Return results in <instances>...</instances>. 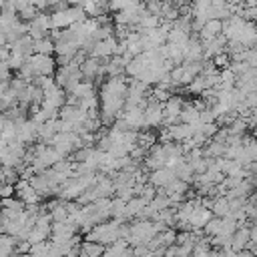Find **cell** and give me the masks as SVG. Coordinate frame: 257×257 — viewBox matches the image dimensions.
<instances>
[{
  "instance_id": "6",
  "label": "cell",
  "mask_w": 257,
  "mask_h": 257,
  "mask_svg": "<svg viewBox=\"0 0 257 257\" xmlns=\"http://www.w3.org/2000/svg\"><path fill=\"white\" fill-rule=\"evenodd\" d=\"M167 133H169L171 141H185L193 135V126L185 124V122H175V124L167 126Z\"/></svg>"
},
{
  "instance_id": "10",
  "label": "cell",
  "mask_w": 257,
  "mask_h": 257,
  "mask_svg": "<svg viewBox=\"0 0 257 257\" xmlns=\"http://www.w3.org/2000/svg\"><path fill=\"white\" fill-rule=\"evenodd\" d=\"M106 245L102 243H96V241H84L82 243V255L84 257H100L104 253Z\"/></svg>"
},
{
  "instance_id": "18",
  "label": "cell",
  "mask_w": 257,
  "mask_h": 257,
  "mask_svg": "<svg viewBox=\"0 0 257 257\" xmlns=\"http://www.w3.org/2000/svg\"><path fill=\"white\" fill-rule=\"evenodd\" d=\"M8 2H10V6H12V8L16 10V12H18V10L22 8V6H26V4H30V0H8Z\"/></svg>"
},
{
  "instance_id": "2",
  "label": "cell",
  "mask_w": 257,
  "mask_h": 257,
  "mask_svg": "<svg viewBox=\"0 0 257 257\" xmlns=\"http://www.w3.org/2000/svg\"><path fill=\"white\" fill-rule=\"evenodd\" d=\"M26 60H28L34 76H52V72L56 68V60L50 54H30Z\"/></svg>"
},
{
  "instance_id": "13",
  "label": "cell",
  "mask_w": 257,
  "mask_h": 257,
  "mask_svg": "<svg viewBox=\"0 0 257 257\" xmlns=\"http://www.w3.org/2000/svg\"><path fill=\"white\" fill-rule=\"evenodd\" d=\"M143 0H108V8L112 12H118V10H124V8H133V6H139Z\"/></svg>"
},
{
  "instance_id": "12",
  "label": "cell",
  "mask_w": 257,
  "mask_h": 257,
  "mask_svg": "<svg viewBox=\"0 0 257 257\" xmlns=\"http://www.w3.org/2000/svg\"><path fill=\"white\" fill-rule=\"evenodd\" d=\"M221 223H223V219H221V217H211V219L203 225V233H207L209 237L219 235V231H221Z\"/></svg>"
},
{
  "instance_id": "8",
  "label": "cell",
  "mask_w": 257,
  "mask_h": 257,
  "mask_svg": "<svg viewBox=\"0 0 257 257\" xmlns=\"http://www.w3.org/2000/svg\"><path fill=\"white\" fill-rule=\"evenodd\" d=\"M54 52V42L48 36L32 40V54H52Z\"/></svg>"
},
{
  "instance_id": "3",
  "label": "cell",
  "mask_w": 257,
  "mask_h": 257,
  "mask_svg": "<svg viewBox=\"0 0 257 257\" xmlns=\"http://www.w3.org/2000/svg\"><path fill=\"white\" fill-rule=\"evenodd\" d=\"M143 12H145V4L141 2L139 6L118 10V12L114 14V22H116V24H120V26H126V28L137 26V22H139V18H141V14H143Z\"/></svg>"
},
{
  "instance_id": "9",
  "label": "cell",
  "mask_w": 257,
  "mask_h": 257,
  "mask_svg": "<svg viewBox=\"0 0 257 257\" xmlns=\"http://www.w3.org/2000/svg\"><path fill=\"white\" fill-rule=\"evenodd\" d=\"M229 211H231V207H229V199L227 197H217L213 203H211V213L215 215V217H225V215H229Z\"/></svg>"
},
{
  "instance_id": "11",
  "label": "cell",
  "mask_w": 257,
  "mask_h": 257,
  "mask_svg": "<svg viewBox=\"0 0 257 257\" xmlns=\"http://www.w3.org/2000/svg\"><path fill=\"white\" fill-rule=\"evenodd\" d=\"M14 247H16V239L12 235L2 233L0 235V257H10L14 253Z\"/></svg>"
},
{
  "instance_id": "20",
  "label": "cell",
  "mask_w": 257,
  "mask_h": 257,
  "mask_svg": "<svg viewBox=\"0 0 257 257\" xmlns=\"http://www.w3.org/2000/svg\"><path fill=\"white\" fill-rule=\"evenodd\" d=\"M2 171H4V167L0 165V181H2Z\"/></svg>"
},
{
  "instance_id": "1",
  "label": "cell",
  "mask_w": 257,
  "mask_h": 257,
  "mask_svg": "<svg viewBox=\"0 0 257 257\" xmlns=\"http://www.w3.org/2000/svg\"><path fill=\"white\" fill-rule=\"evenodd\" d=\"M46 32H50V14H46L44 10H38L26 24V34L36 40V38H42L46 36Z\"/></svg>"
},
{
  "instance_id": "4",
  "label": "cell",
  "mask_w": 257,
  "mask_h": 257,
  "mask_svg": "<svg viewBox=\"0 0 257 257\" xmlns=\"http://www.w3.org/2000/svg\"><path fill=\"white\" fill-rule=\"evenodd\" d=\"M173 179H177L175 177V173H173V169L171 167H161V169H155V171H151V177H149V185H153L155 189H165Z\"/></svg>"
},
{
  "instance_id": "19",
  "label": "cell",
  "mask_w": 257,
  "mask_h": 257,
  "mask_svg": "<svg viewBox=\"0 0 257 257\" xmlns=\"http://www.w3.org/2000/svg\"><path fill=\"white\" fill-rule=\"evenodd\" d=\"M30 4H32L36 10H44V8L48 6V2H46V0H30Z\"/></svg>"
},
{
  "instance_id": "5",
  "label": "cell",
  "mask_w": 257,
  "mask_h": 257,
  "mask_svg": "<svg viewBox=\"0 0 257 257\" xmlns=\"http://www.w3.org/2000/svg\"><path fill=\"white\" fill-rule=\"evenodd\" d=\"M221 30H223V20H219V18H209L205 24H203V28L199 30V40H209V38H213V36H219L221 34Z\"/></svg>"
},
{
  "instance_id": "16",
  "label": "cell",
  "mask_w": 257,
  "mask_h": 257,
  "mask_svg": "<svg viewBox=\"0 0 257 257\" xmlns=\"http://www.w3.org/2000/svg\"><path fill=\"white\" fill-rule=\"evenodd\" d=\"M12 195H14V185H10V183H0V199L12 197Z\"/></svg>"
},
{
  "instance_id": "17",
  "label": "cell",
  "mask_w": 257,
  "mask_h": 257,
  "mask_svg": "<svg viewBox=\"0 0 257 257\" xmlns=\"http://www.w3.org/2000/svg\"><path fill=\"white\" fill-rule=\"evenodd\" d=\"M8 76H10V68H8V64H6V62H0V82H6Z\"/></svg>"
},
{
  "instance_id": "15",
  "label": "cell",
  "mask_w": 257,
  "mask_h": 257,
  "mask_svg": "<svg viewBox=\"0 0 257 257\" xmlns=\"http://www.w3.org/2000/svg\"><path fill=\"white\" fill-rule=\"evenodd\" d=\"M36 12H38V10H36L32 4H26V6H22V8L18 10V16H20L22 20H30V18H32Z\"/></svg>"
},
{
  "instance_id": "7",
  "label": "cell",
  "mask_w": 257,
  "mask_h": 257,
  "mask_svg": "<svg viewBox=\"0 0 257 257\" xmlns=\"http://www.w3.org/2000/svg\"><path fill=\"white\" fill-rule=\"evenodd\" d=\"M179 122L197 126V124H199V108H197L195 104H187V106H183L181 112H179Z\"/></svg>"
},
{
  "instance_id": "14",
  "label": "cell",
  "mask_w": 257,
  "mask_h": 257,
  "mask_svg": "<svg viewBox=\"0 0 257 257\" xmlns=\"http://www.w3.org/2000/svg\"><path fill=\"white\" fill-rule=\"evenodd\" d=\"M213 60V66L215 68H229V64H231V58H229V54L227 52H221V54H217V56H213L211 58Z\"/></svg>"
}]
</instances>
